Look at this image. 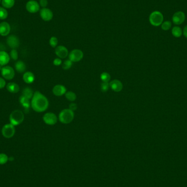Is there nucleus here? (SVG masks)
<instances>
[{"mask_svg": "<svg viewBox=\"0 0 187 187\" xmlns=\"http://www.w3.org/2000/svg\"><path fill=\"white\" fill-rule=\"evenodd\" d=\"M31 106L36 112H43L49 107V101L46 96L41 92L36 91L31 98Z\"/></svg>", "mask_w": 187, "mask_h": 187, "instance_id": "f257e3e1", "label": "nucleus"}, {"mask_svg": "<svg viewBox=\"0 0 187 187\" xmlns=\"http://www.w3.org/2000/svg\"><path fill=\"white\" fill-rule=\"evenodd\" d=\"M74 118V112L69 108H66L60 112L58 117V119L64 124H69L73 121Z\"/></svg>", "mask_w": 187, "mask_h": 187, "instance_id": "f03ea898", "label": "nucleus"}, {"mask_svg": "<svg viewBox=\"0 0 187 187\" xmlns=\"http://www.w3.org/2000/svg\"><path fill=\"white\" fill-rule=\"evenodd\" d=\"M24 120V114L22 111L17 109L12 112L9 116L10 123L14 126L21 124Z\"/></svg>", "mask_w": 187, "mask_h": 187, "instance_id": "7ed1b4c3", "label": "nucleus"}, {"mask_svg": "<svg viewBox=\"0 0 187 187\" xmlns=\"http://www.w3.org/2000/svg\"><path fill=\"white\" fill-rule=\"evenodd\" d=\"M149 21L150 24L154 26H159L164 22V16L161 12L156 11L151 12L149 15Z\"/></svg>", "mask_w": 187, "mask_h": 187, "instance_id": "20e7f679", "label": "nucleus"}, {"mask_svg": "<svg viewBox=\"0 0 187 187\" xmlns=\"http://www.w3.org/2000/svg\"><path fill=\"white\" fill-rule=\"evenodd\" d=\"M1 132L3 136L5 138H12V137H13L16 132L15 126L11 123L6 124L3 127Z\"/></svg>", "mask_w": 187, "mask_h": 187, "instance_id": "39448f33", "label": "nucleus"}, {"mask_svg": "<svg viewBox=\"0 0 187 187\" xmlns=\"http://www.w3.org/2000/svg\"><path fill=\"white\" fill-rule=\"evenodd\" d=\"M3 78L6 80H12L15 76L14 70L10 66H5L1 70Z\"/></svg>", "mask_w": 187, "mask_h": 187, "instance_id": "423d86ee", "label": "nucleus"}, {"mask_svg": "<svg viewBox=\"0 0 187 187\" xmlns=\"http://www.w3.org/2000/svg\"><path fill=\"white\" fill-rule=\"evenodd\" d=\"M69 59L72 62H77L82 60L84 54L80 49H75L72 50L69 54Z\"/></svg>", "mask_w": 187, "mask_h": 187, "instance_id": "0eeeda50", "label": "nucleus"}, {"mask_svg": "<svg viewBox=\"0 0 187 187\" xmlns=\"http://www.w3.org/2000/svg\"><path fill=\"white\" fill-rule=\"evenodd\" d=\"M39 3L35 0H30L26 4V9L30 13H36L40 11Z\"/></svg>", "mask_w": 187, "mask_h": 187, "instance_id": "6e6552de", "label": "nucleus"}, {"mask_svg": "<svg viewBox=\"0 0 187 187\" xmlns=\"http://www.w3.org/2000/svg\"><path fill=\"white\" fill-rule=\"evenodd\" d=\"M43 122L48 125H54L58 122V117L55 114L51 112H48L45 114L43 117Z\"/></svg>", "mask_w": 187, "mask_h": 187, "instance_id": "1a4fd4ad", "label": "nucleus"}, {"mask_svg": "<svg viewBox=\"0 0 187 187\" xmlns=\"http://www.w3.org/2000/svg\"><path fill=\"white\" fill-rule=\"evenodd\" d=\"M41 18L45 22H49L53 18V13L48 8H42L40 11Z\"/></svg>", "mask_w": 187, "mask_h": 187, "instance_id": "9d476101", "label": "nucleus"}, {"mask_svg": "<svg viewBox=\"0 0 187 187\" xmlns=\"http://www.w3.org/2000/svg\"><path fill=\"white\" fill-rule=\"evenodd\" d=\"M185 19V13L182 11L176 12L172 16V22L176 25L182 24L184 22Z\"/></svg>", "mask_w": 187, "mask_h": 187, "instance_id": "9b49d317", "label": "nucleus"}, {"mask_svg": "<svg viewBox=\"0 0 187 187\" xmlns=\"http://www.w3.org/2000/svg\"><path fill=\"white\" fill-rule=\"evenodd\" d=\"M7 43L8 46L12 49H16L20 45V41L17 36L14 35H9L7 38Z\"/></svg>", "mask_w": 187, "mask_h": 187, "instance_id": "f8f14e48", "label": "nucleus"}, {"mask_svg": "<svg viewBox=\"0 0 187 187\" xmlns=\"http://www.w3.org/2000/svg\"><path fill=\"white\" fill-rule=\"evenodd\" d=\"M56 55L60 59H65L69 56V50L66 47L64 46H58L55 49Z\"/></svg>", "mask_w": 187, "mask_h": 187, "instance_id": "ddd939ff", "label": "nucleus"}, {"mask_svg": "<svg viewBox=\"0 0 187 187\" xmlns=\"http://www.w3.org/2000/svg\"><path fill=\"white\" fill-rule=\"evenodd\" d=\"M11 30V27L8 22H0V35L2 36H7Z\"/></svg>", "mask_w": 187, "mask_h": 187, "instance_id": "4468645a", "label": "nucleus"}, {"mask_svg": "<svg viewBox=\"0 0 187 187\" xmlns=\"http://www.w3.org/2000/svg\"><path fill=\"white\" fill-rule=\"evenodd\" d=\"M52 91L54 95L56 96H61L65 95L67 92V89L63 85L57 84L54 87Z\"/></svg>", "mask_w": 187, "mask_h": 187, "instance_id": "2eb2a0df", "label": "nucleus"}, {"mask_svg": "<svg viewBox=\"0 0 187 187\" xmlns=\"http://www.w3.org/2000/svg\"><path fill=\"white\" fill-rule=\"evenodd\" d=\"M109 86L113 91L118 93L122 90L123 85L118 79H114L109 82Z\"/></svg>", "mask_w": 187, "mask_h": 187, "instance_id": "dca6fc26", "label": "nucleus"}, {"mask_svg": "<svg viewBox=\"0 0 187 187\" xmlns=\"http://www.w3.org/2000/svg\"><path fill=\"white\" fill-rule=\"evenodd\" d=\"M10 56L5 50L0 51V65L5 66L8 64L10 61Z\"/></svg>", "mask_w": 187, "mask_h": 187, "instance_id": "f3484780", "label": "nucleus"}, {"mask_svg": "<svg viewBox=\"0 0 187 187\" xmlns=\"http://www.w3.org/2000/svg\"><path fill=\"white\" fill-rule=\"evenodd\" d=\"M22 79L24 82L27 84H31L35 81V77L32 72L30 71L26 72L23 75Z\"/></svg>", "mask_w": 187, "mask_h": 187, "instance_id": "a211bd4d", "label": "nucleus"}, {"mask_svg": "<svg viewBox=\"0 0 187 187\" xmlns=\"http://www.w3.org/2000/svg\"><path fill=\"white\" fill-rule=\"evenodd\" d=\"M7 90L11 93L16 94L18 93L20 90V87L14 82H9L6 85Z\"/></svg>", "mask_w": 187, "mask_h": 187, "instance_id": "6ab92c4d", "label": "nucleus"}, {"mask_svg": "<svg viewBox=\"0 0 187 187\" xmlns=\"http://www.w3.org/2000/svg\"><path fill=\"white\" fill-rule=\"evenodd\" d=\"M15 69L19 73L22 74V73H24L26 71V66L25 65L24 62L19 60L16 62V64H15Z\"/></svg>", "mask_w": 187, "mask_h": 187, "instance_id": "aec40b11", "label": "nucleus"}, {"mask_svg": "<svg viewBox=\"0 0 187 187\" xmlns=\"http://www.w3.org/2000/svg\"><path fill=\"white\" fill-rule=\"evenodd\" d=\"M30 100L25 98L24 96H20L19 98V101H20V104L22 105V107L24 108L25 109H28L29 107H30L31 103H30Z\"/></svg>", "mask_w": 187, "mask_h": 187, "instance_id": "412c9836", "label": "nucleus"}, {"mask_svg": "<svg viewBox=\"0 0 187 187\" xmlns=\"http://www.w3.org/2000/svg\"><path fill=\"white\" fill-rule=\"evenodd\" d=\"M34 94V91L29 87L25 88L22 90V96H24V97L26 98H28L29 100H30V99L32 98Z\"/></svg>", "mask_w": 187, "mask_h": 187, "instance_id": "4be33fe9", "label": "nucleus"}, {"mask_svg": "<svg viewBox=\"0 0 187 187\" xmlns=\"http://www.w3.org/2000/svg\"><path fill=\"white\" fill-rule=\"evenodd\" d=\"M15 0H2L1 4L2 7L5 8L6 9H10L13 7L15 5Z\"/></svg>", "mask_w": 187, "mask_h": 187, "instance_id": "5701e85b", "label": "nucleus"}, {"mask_svg": "<svg viewBox=\"0 0 187 187\" xmlns=\"http://www.w3.org/2000/svg\"><path fill=\"white\" fill-rule=\"evenodd\" d=\"M172 34L175 37H177V38L180 37V36L182 35V30L180 27L175 26L172 29Z\"/></svg>", "mask_w": 187, "mask_h": 187, "instance_id": "b1692460", "label": "nucleus"}, {"mask_svg": "<svg viewBox=\"0 0 187 187\" xmlns=\"http://www.w3.org/2000/svg\"><path fill=\"white\" fill-rule=\"evenodd\" d=\"M65 95L67 100L71 101V103L74 102L77 99V95L73 91H67L65 94Z\"/></svg>", "mask_w": 187, "mask_h": 187, "instance_id": "393cba45", "label": "nucleus"}, {"mask_svg": "<svg viewBox=\"0 0 187 187\" xmlns=\"http://www.w3.org/2000/svg\"><path fill=\"white\" fill-rule=\"evenodd\" d=\"M8 16V13L7 9L4 7L0 6V20H5Z\"/></svg>", "mask_w": 187, "mask_h": 187, "instance_id": "a878e982", "label": "nucleus"}, {"mask_svg": "<svg viewBox=\"0 0 187 187\" xmlns=\"http://www.w3.org/2000/svg\"><path fill=\"white\" fill-rule=\"evenodd\" d=\"M100 79L103 82H109L111 79V76L108 72H105L101 74Z\"/></svg>", "mask_w": 187, "mask_h": 187, "instance_id": "bb28decb", "label": "nucleus"}, {"mask_svg": "<svg viewBox=\"0 0 187 187\" xmlns=\"http://www.w3.org/2000/svg\"><path fill=\"white\" fill-rule=\"evenodd\" d=\"M72 65H73V62H72L71 60L69 59L66 60L62 63V69H64V70H69L70 69H71Z\"/></svg>", "mask_w": 187, "mask_h": 187, "instance_id": "cd10ccee", "label": "nucleus"}, {"mask_svg": "<svg viewBox=\"0 0 187 187\" xmlns=\"http://www.w3.org/2000/svg\"><path fill=\"white\" fill-rule=\"evenodd\" d=\"M172 23L169 20L163 22V23L161 25V29H163L164 31H168L169 30L170 28L171 27Z\"/></svg>", "mask_w": 187, "mask_h": 187, "instance_id": "c85d7f7f", "label": "nucleus"}, {"mask_svg": "<svg viewBox=\"0 0 187 187\" xmlns=\"http://www.w3.org/2000/svg\"><path fill=\"white\" fill-rule=\"evenodd\" d=\"M58 39L55 36L51 37L49 40V45L53 48H55L58 46Z\"/></svg>", "mask_w": 187, "mask_h": 187, "instance_id": "c756f323", "label": "nucleus"}, {"mask_svg": "<svg viewBox=\"0 0 187 187\" xmlns=\"http://www.w3.org/2000/svg\"><path fill=\"white\" fill-rule=\"evenodd\" d=\"M9 161L8 156L5 153L0 154V165H3Z\"/></svg>", "mask_w": 187, "mask_h": 187, "instance_id": "7c9ffc66", "label": "nucleus"}, {"mask_svg": "<svg viewBox=\"0 0 187 187\" xmlns=\"http://www.w3.org/2000/svg\"><path fill=\"white\" fill-rule=\"evenodd\" d=\"M109 88V82H103L101 84V90L103 92H107Z\"/></svg>", "mask_w": 187, "mask_h": 187, "instance_id": "2f4dec72", "label": "nucleus"}, {"mask_svg": "<svg viewBox=\"0 0 187 187\" xmlns=\"http://www.w3.org/2000/svg\"><path fill=\"white\" fill-rule=\"evenodd\" d=\"M10 58L14 60H17L18 59V51L16 50V49H12L11 51L9 54Z\"/></svg>", "mask_w": 187, "mask_h": 187, "instance_id": "473e14b6", "label": "nucleus"}, {"mask_svg": "<svg viewBox=\"0 0 187 187\" xmlns=\"http://www.w3.org/2000/svg\"><path fill=\"white\" fill-rule=\"evenodd\" d=\"M62 64V60H61V59H60V58H56V59H55L53 60V64L55 65V66H60V65H61Z\"/></svg>", "mask_w": 187, "mask_h": 187, "instance_id": "72a5a7b5", "label": "nucleus"}, {"mask_svg": "<svg viewBox=\"0 0 187 187\" xmlns=\"http://www.w3.org/2000/svg\"><path fill=\"white\" fill-rule=\"evenodd\" d=\"M48 0H40L39 1V4L40 7L42 8H46L48 6Z\"/></svg>", "mask_w": 187, "mask_h": 187, "instance_id": "f704fd0d", "label": "nucleus"}, {"mask_svg": "<svg viewBox=\"0 0 187 187\" xmlns=\"http://www.w3.org/2000/svg\"><path fill=\"white\" fill-rule=\"evenodd\" d=\"M77 108H78V106L76 103L72 102L69 105V109H71L72 111H75L76 109H77Z\"/></svg>", "mask_w": 187, "mask_h": 187, "instance_id": "c9c22d12", "label": "nucleus"}, {"mask_svg": "<svg viewBox=\"0 0 187 187\" xmlns=\"http://www.w3.org/2000/svg\"><path fill=\"white\" fill-rule=\"evenodd\" d=\"M6 82L3 78L0 77V89H2L6 86Z\"/></svg>", "mask_w": 187, "mask_h": 187, "instance_id": "e433bc0d", "label": "nucleus"}, {"mask_svg": "<svg viewBox=\"0 0 187 187\" xmlns=\"http://www.w3.org/2000/svg\"><path fill=\"white\" fill-rule=\"evenodd\" d=\"M183 35L187 38V25L185 26L184 29H183Z\"/></svg>", "mask_w": 187, "mask_h": 187, "instance_id": "4c0bfd02", "label": "nucleus"}, {"mask_svg": "<svg viewBox=\"0 0 187 187\" xmlns=\"http://www.w3.org/2000/svg\"><path fill=\"white\" fill-rule=\"evenodd\" d=\"M13 160H14V158H13V157H10V158H9V161H13Z\"/></svg>", "mask_w": 187, "mask_h": 187, "instance_id": "58836bf2", "label": "nucleus"}, {"mask_svg": "<svg viewBox=\"0 0 187 187\" xmlns=\"http://www.w3.org/2000/svg\"><path fill=\"white\" fill-rule=\"evenodd\" d=\"M2 66L1 65H0V71L1 70V69H2Z\"/></svg>", "mask_w": 187, "mask_h": 187, "instance_id": "ea45409f", "label": "nucleus"}, {"mask_svg": "<svg viewBox=\"0 0 187 187\" xmlns=\"http://www.w3.org/2000/svg\"><path fill=\"white\" fill-rule=\"evenodd\" d=\"M1 1H2V0H0V3H1Z\"/></svg>", "mask_w": 187, "mask_h": 187, "instance_id": "a19ab883", "label": "nucleus"}]
</instances>
